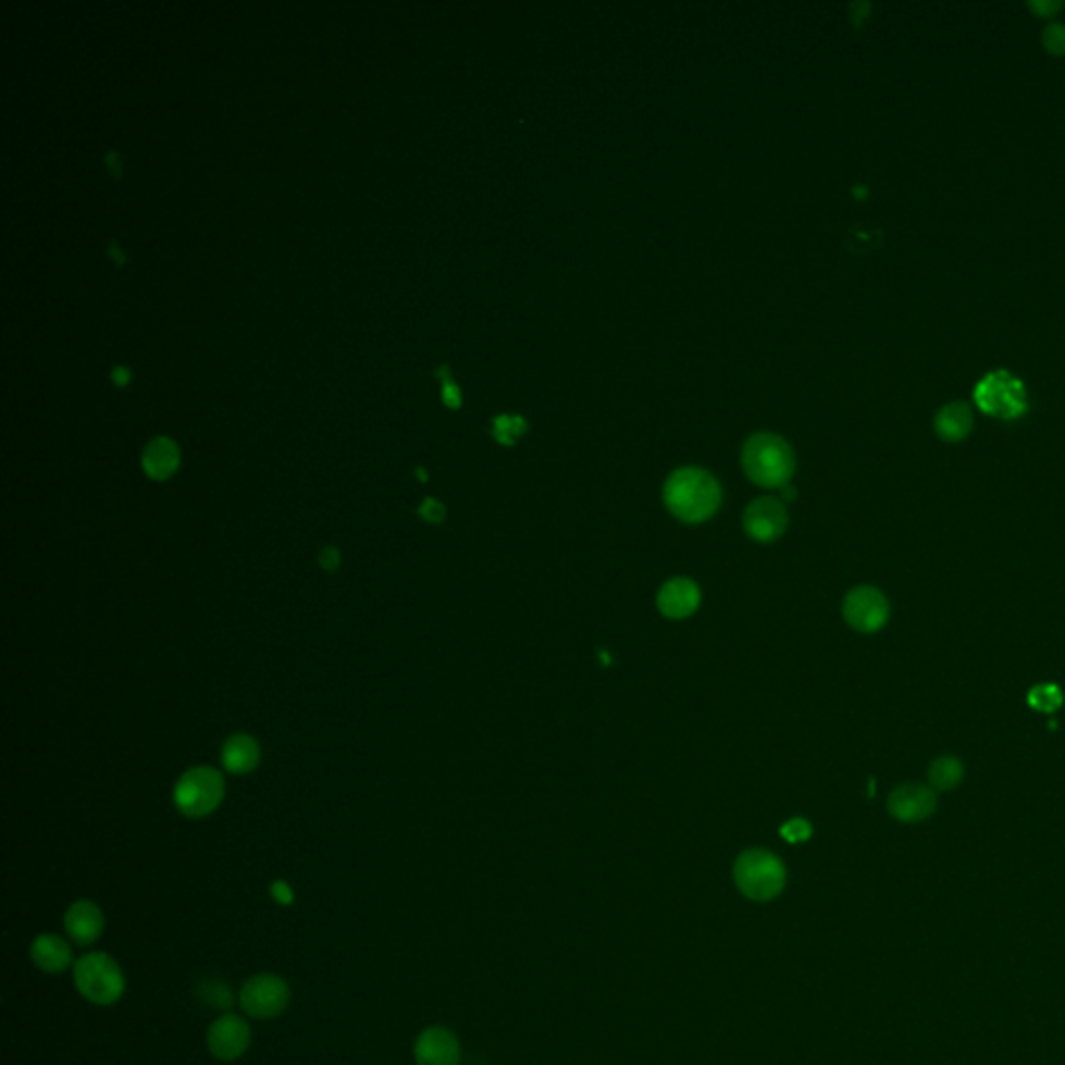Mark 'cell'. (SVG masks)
<instances>
[{"instance_id": "8fae6325", "label": "cell", "mask_w": 1065, "mask_h": 1065, "mask_svg": "<svg viewBox=\"0 0 1065 1065\" xmlns=\"http://www.w3.org/2000/svg\"><path fill=\"white\" fill-rule=\"evenodd\" d=\"M462 1049L450 1028L431 1026L414 1041L417 1065H460Z\"/></svg>"}, {"instance_id": "7c38bea8", "label": "cell", "mask_w": 1065, "mask_h": 1065, "mask_svg": "<svg viewBox=\"0 0 1065 1065\" xmlns=\"http://www.w3.org/2000/svg\"><path fill=\"white\" fill-rule=\"evenodd\" d=\"M63 928L72 943L79 948H92L104 932V914L95 901L77 900L67 907Z\"/></svg>"}, {"instance_id": "83f0119b", "label": "cell", "mask_w": 1065, "mask_h": 1065, "mask_svg": "<svg viewBox=\"0 0 1065 1065\" xmlns=\"http://www.w3.org/2000/svg\"><path fill=\"white\" fill-rule=\"evenodd\" d=\"M107 161H109V165H111L113 171H115V165L119 166V159H115V154H113V152H109V154H107Z\"/></svg>"}, {"instance_id": "2e32d148", "label": "cell", "mask_w": 1065, "mask_h": 1065, "mask_svg": "<svg viewBox=\"0 0 1065 1065\" xmlns=\"http://www.w3.org/2000/svg\"><path fill=\"white\" fill-rule=\"evenodd\" d=\"M221 761L232 775H248L261 761V747L250 734H234L223 745Z\"/></svg>"}, {"instance_id": "44dd1931", "label": "cell", "mask_w": 1065, "mask_h": 1065, "mask_svg": "<svg viewBox=\"0 0 1065 1065\" xmlns=\"http://www.w3.org/2000/svg\"><path fill=\"white\" fill-rule=\"evenodd\" d=\"M200 1001L216 1010H227L234 1003V994L223 980H205L200 982Z\"/></svg>"}, {"instance_id": "52a82bcc", "label": "cell", "mask_w": 1065, "mask_h": 1065, "mask_svg": "<svg viewBox=\"0 0 1065 1065\" xmlns=\"http://www.w3.org/2000/svg\"><path fill=\"white\" fill-rule=\"evenodd\" d=\"M292 1001L289 984L277 974H257L239 989V1005L246 1016L273 1019L282 1016Z\"/></svg>"}, {"instance_id": "9a60e30c", "label": "cell", "mask_w": 1065, "mask_h": 1065, "mask_svg": "<svg viewBox=\"0 0 1065 1065\" xmlns=\"http://www.w3.org/2000/svg\"><path fill=\"white\" fill-rule=\"evenodd\" d=\"M29 957L38 970L47 974H63L73 964V949L67 939L59 934H40L29 948Z\"/></svg>"}, {"instance_id": "ffe728a7", "label": "cell", "mask_w": 1065, "mask_h": 1065, "mask_svg": "<svg viewBox=\"0 0 1065 1065\" xmlns=\"http://www.w3.org/2000/svg\"><path fill=\"white\" fill-rule=\"evenodd\" d=\"M1028 704L1039 711H1055L1064 704V695L1060 686L1042 683L1028 693Z\"/></svg>"}, {"instance_id": "7402d4cb", "label": "cell", "mask_w": 1065, "mask_h": 1065, "mask_svg": "<svg viewBox=\"0 0 1065 1065\" xmlns=\"http://www.w3.org/2000/svg\"><path fill=\"white\" fill-rule=\"evenodd\" d=\"M781 834L789 843H802L805 839H809L812 827H809V822H805L802 818H795V820H791V822H787L782 827Z\"/></svg>"}, {"instance_id": "4316f807", "label": "cell", "mask_w": 1065, "mask_h": 1065, "mask_svg": "<svg viewBox=\"0 0 1065 1065\" xmlns=\"http://www.w3.org/2000/svg\"><path fill=\"white\" fill-rule=\"evenodd\" d=\"M113 380L117 381L119 385H125L127 380H129V371L125 367H115L113 369Z\"/></svg>"}, {"instance_id": "277c9868", "label": "cell", "mask_w": 1065, "mask_h": 1065, "mask_svg": "<svg viewBox=\"0 0 1065 1065\" xmlns=\"http://www.w3.org/2000/svg\"><path fill=\"white\" fill-rule=\"evenodd\" d=\"M734 884L752 901L779 897L787 884V868L781 857L768 850H747L734 862Z\"/></svg>"}, {"instance_id": "9c48e42d", "label": "cell", "mask_w": 1065, "mask_h": 1065, "mask_svg": "<svg viewBox=\"0 0 1065 1065\" xmlns=\"http://www.w3.org/2000/svg\"><path fill=\"white\" fill-rule=\"evenodd\" d=\"M889 602L876 587H855L843 602V616L859 633H876L889 620Z\"/></svg>"}, {"instance_id": "6da1fadb", "label": "cell", "mask_w": 1065, "mask_h": 1065, "mask_svg": "<svg viewBox=\"0 0 1065 1065\" xmlns=\"http://www.w3.org/2000/svg\"><path fill=\"white\" fill-rule=\"evenodd\" d=\"M722 501L720 483L708 471L685 467L670 474L664 483V504L679 521L686 524L711 519Z\"/></svg>"}, {"instance_id": "d4e9b609", "label": "cell", "mask_w": 1065, "mask_h": 1065, "mask_svg": "<svg viewBox=\"0 0 1065 1065\" xmlns=\"http://www.w3.org/2000/svg\"><path fill=\"white\" fill-rule=\"evenodd\" d=\"M271 895H273V900L282 903V905H289L294 901V891L289 889V884L285 880H275L271 884Z\"/></svg>"}, {"instance_id": "ac0fdd59", "label": "cell", "mask_w": 1065, "mask_h": 1065, "mask_svg": "<svg viewBox=\"0 0 1065 1065\" xmlns=\"http://www.w3.org/2000/svg\"><path fill=\"white\" fill-rule=\"evenodd\" d=\"M970 426V410L964 404H949L937 417V431L941 437H945L949 442H955V439H962L964 435H968Z\"/></svg>"}, {"instance_id": "30bf717a", "label": "cell", "mask_w": 1065, "mask_h": 1065, "mask_svg": "<svg viewBox=\"0 0 1065 1065\" xmlns=\"http://www.w3.org/2000/svg\"><path fill=\"white\" fill-rule=\"evenodd\" d=\"M787 524H789L787 508L782 506L781 499L772 496L754 499L743 515L745 533L759 544H770L779 540L787 531Z\"/></svg>"}, {"instance_id": "cb8c5ba5", "label": "cell", "mask_w": 1065, "mask_h": 1065, "mask_svg": "<svg viewBox=\"0 0 1065 1065\" xmlns=\"http://www.w3.org/2000/svg\"><path fill=\"white\" fill-rule=\"evenodd\" d=\"M339 562H342L339 549H337V547H333V545H327V547H325V549L319 554V565H321L323 569L327 570V572L337 570Z\"/></svg>"}, {"instance_id": "3957f363", "label": "cell", "mask_w": 1065, "mask_h": 1065, "mask_svg": "<svg viewBox=\"0 0 1065 1065\" xmlns=\"http://www.w3.org/2000/svg\"><path fill=\"white\" fill-rule=\"evenodd\" d=\"M73 982L77 993L100 1007L115 1005L125 993V974L117 959L102 951L86 953L75 962Z\"/></svg>"}, {"instance_id": "603a6c76", "label": "cell", "mask_w": 1065, "mask_h": 1065, "mask_svg": "<svg viewBox=\"0 0 1065 1065\" xmlns=\"http://www.w3.org/2000/svg\"><path fill=\"white\" fill-rule=\"evenodd\" d=\"M419 515H421L426 522H442L444 521V517H446V508H444V506H442L437 499L429 497V499L423 501V506L419 508Z\"/></svg>"}, {"instance_id": "5b68a950", "label": "cell", "mask_w": 1065, "mask_h": 1065, "mask_svg": "<svg viewBox=\"0 0 1065 1065\" xmlns=\"http://www.w3.org/2000/svg\"><path fill=\"white\" fill-rule=\"evenodd\" d=\"M225 782L211 766L188 770L173 791L175 807L188 818H205L223 802Z\"/></svg>"}, {"instance_id": "5bb4252c", "label": "cell", "mask_w": 1065, "mask_h": 1065, "mask_svg": "<svg viewBox=\"0 0 1065 1065\" xmlns=\"http://www.w3.org/2000/svg\"><path fill=\"white\" fill-rule=\"evenodd\" d=\"M656 602H658V610L666 618L681 620V618L693 615L699 608L702 593L691 579L674 577V579L666 581L660 587Z\"/></svg>"}, {"instance_id": "8992f818", "label": "cell", "mask_w": 1065, "mask_h": 1065, "mask_svg": "<svg viewBox=\"0 0 1065 1065\" xmlns=\"http://www.w3.org/2000/svg\"><path fill=\"white\" fill-rule=\"evenodd\" d=\"M974 398L984 412L1001 419H1018L1028 406L1024 383L1007 371H993L978 381Z\"/></svg>"}, {"instance_id": "4fadbf2b", "label": "cell", "mask_w": 1065, "mask_h": 1065, "mask_svg": "<svg viewBox=\"0 0 1065 1065\" xmlns=\"http://www.w3.org/2000/svg\"><path fill=\"white\" fill-rule=\"evenodd\" d=\"M934 791L918 782L901 784L889 797V812L901 822H920L934 812Z\"/></svg>"}, {"instance_id": "e0dca14e", "label": "cell", "mask_w": 1065, "mask_h": 1065, "mask_svg": "<svg viewBox=\"0 0 1065 1065\" xmlns=\"http://www.w3.org/2000/svg\"><path fill=\"white\" fill-rule=\"evenodd\" d=\"M143 467L150 479L165 481L179 467V450L169 437L152 439L143 454Z\"/></svg>"}, {"instance_id": "7a4b0ae2", "label": "cell", "mask_w": 1065, "mask_h": 1065, "mask_svg": "<svg viewBox=\"0 0 1065 1065\" xmlns=\"http://www.w3.org/2000/svg\"><path fill=\"white\" fill-rule=\"evenodd\" d=\"M743 471L759 487H782L795 471L791 446L775 433L752 435L741 454Z\"/></svg>"}, {"instance_id": "484cf974", "label": "cell", "mask_w": 1065, "mask_h": 1065, "mask_svg": "<svg viewBox=\"0 0 1065 1065\" xmlns=\"http://www.w3.org/2000/svg\"><path fill=\"white\" fill-rule=\"evenodd\" d=\"M444 400L450 404V406H458L460 404V394H458V389L451 385L450 381H446V385H444Z\"/></svg>"}, {"instance_id": "d6986e66", "label": "cell", "mask_w": 1065, "mask_h": 1065, "mask_svg": "<svg viewBox=\"0 0 1065 1065\" xmlns=\"http://www.w3.org/2000/svg\"><path fill=\"white\" fill-rule=\"evenodd\" d=\"M928 777H930V782H932L934 789L949 791V789L957 787L959 781L964 779V766H962L959 759L949 758V756L934 759L932 766H930V775Z\"/></svg>"}, {"instance_id": "ba28073f", "label": "cell", "mask_w": 1065, "mask_h": 1065, "mask_svg": "<svg viewBox=\"0 0 1065 1065\" xmlns=\"http://www.w3.org/2000/svg\"><path fill=\"white\" fill-rule=\"evenodd\" d=\"M252 1042L250 1024L236 1014H223L214 1019L207 1032V1044L211 1055L221 1062H236Z\"/></svg>"}]
</instances>
